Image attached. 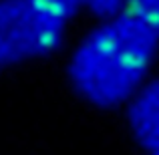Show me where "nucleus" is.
<instances>
[{
    "instance_id": "423d86ee",
    "label": "nucleus",
    "mask_w": 159,
    "mask_h": 155,
    "mask_svg": "<svg viewBox=\"0 0 159 155\" xmlns=\"http://www.w3.org/2000/svg\"><path fill=\"white\" fill-rule=\"evenodd\" d=\"M36 2L66 20H70L81 8H85V0H36Z\"/></svg>"
},
{
    "instance_id": "f03ea898",
    "label": "nucleus",
    "mask_w": 159,
    "mask_h": 155,
    "mask_svg": "<svg viewBox=\"0 0 159 155\" xmlns=\"http://www.w3.org/2000/svg\"><path fill=\"white\" fill-rule=\"evenodd\" d=\"M66 24L36 0H0V71L51 54L62 43Z\"/></svg>"
},
{
    "instance_id": "20e7f679",
    "label": "nucleus",
    "mask_w": 159,
    "mask_h": 155,
    "mask_svg": "<svg viewBox=\"0 0 159 155\" xmlns=\"http://www.w3.org/2000/svg\"><path fill=\"white\" fill-rule=\"evenodd\" d=\"M123 12H129L131 16L159 30V0H127Z\"/></svg>"
},
{
    "instance_id": "f257e3e1",
    "label": "nucleus",
    "mask_w": 159,
    "mask_h": 155,
    "mask_svg": "<svg viewBox=\"0 0 159 155\" xmlns=\"http://www.w3.org/2000/svg\"><path fill=\"white\" fill-rule=\"evenodd\" d=\"M159 51V30L121 12L89 30L66 65L75 93L93 107L113 109L131 101L145 85Z\"/></svg>"
},
{
    "instance_id": "7ed1b4c3",
    "label": "nucleus",
    "mask_w": 159,
    "mask_h": 155,
    "mask_svg": "<svg viewBox=\"0 0 159 155\" xmlns=\"http://www.w3.org/2000/svg\"><path fill=\"white\" fill-rule=\"evenodd\" d=\"M129 129L145 155H159V79L143 85L129 101Z\"/></svg>"
},
{
    "instance_id": "39448f33",
    "label": "nucleus",
    "mask_w": 159,
    "mask_h": 155,
    "mask_svg": "<svg viewBox=\"0 0 159 155\" xmlns=\"http://www.w3.org/2000/svg\"><path fill=\"white\" fill-rule=\"evenodd\" d=\"M127 0H85V8H89L91 14H95L99 20L117 16L125 10Z\"/></svg>"
}]
</instances>
